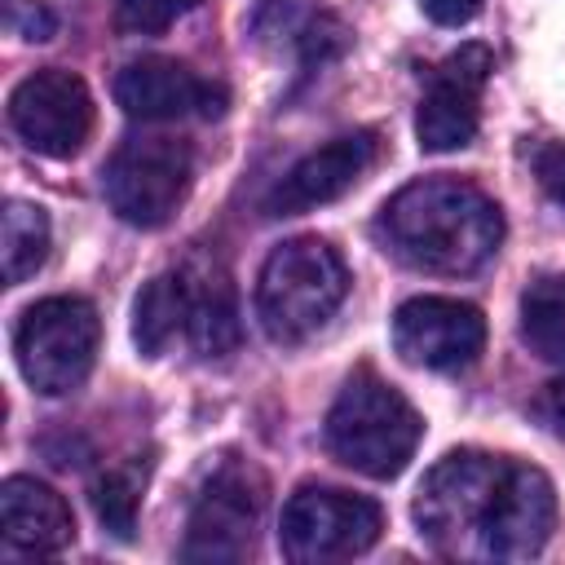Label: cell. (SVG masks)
I'll use <instances>...</instances> for the list:
<instances>
[{"instance_id": "cell-7", "label": "cell", "mask_w": 565, "mask_h": 565, "mask_svg": "<svg viewBox=\"0 0 565 565\" xmlns=\"http://www.w3.org/2000/svg\"><path fill=\"white\" fill-rule=\"evenodd\" d=\"M384 530V512L375 499L331 490V486H300L278 521V543L282 556L300 565H322V561H349L362 556Z\"/></svg>"}, {"instance_id": "cell-12", "label": "cell", "mask_w": 565, "mask_h": 565, "mask_svg": "<svg viewBox=\"0 0 565 565\" xmlns=\"http://www.w3.org/2000/svg\"><path fill=\"white\" fill-rule=\"evenodd\" d=\"M115 102L128 119L159 124V119H216L230 106L225 84L203 79L177 57H137L115 75Z\"/></svg>"}, {"instance_id": "cell-13", "label": "cell", "mask_w": 565, "mask_h": 565, "mask_svg": "<svg viewBox=\"0 0 565 565\" xmlns=\"http://www.w3.org/2000/svg\"><path fill=\"white\" fill-rule=\"evenodd\" d=\"M375 132H344L318 150H309L265 199L269 216H296L309 207H322L331 199H340L344 190H353L362 181V172L375 163Z\"/></svg>"}, {"instance_id": "cell-9", "label": "cell", "mask_w": 565, "mask_h": 565, "mask_svg": "<svg viewBox=\"0 0 565 565\" xmlns=\"http://www.w3.org/2000/svg\"><path fill=\"white\" fill-rule=\"evenodd\" d=\"M9 128L49 159H71L93 132V93L75 71L44 66L9 93Z\"/></svg>"}, {"instance_id": "cell-8", "label": "cell", "mask_w": 565, "mask_h": 565, "mask_svg": "<svg viewBox=\"0 0 565 565\" xmlns=\"http://www.w3.org/2000/svg\"><path fill=\"white\" fill-rule=\"evenodd\" d=\"M265 472L247 459H225L199 490L185 525V561H243L256 543V525L265 512Z\"/></svg>"}, {"instance_id": "cell-17", "label": "cell", "mask_w": 565, "mask_h": 565, "mask_svg": "<svg viewBox=\"0 0 565 565\" xmlns=\"http://www.w3.org/2000/svg\"><path fill=\"white\" fill-rule=\"evenodd\" d=\"M177 335H185V278H181V265L154 274L137 291V305H132V340H137L141 353L159 358V353H168V344Z\"/></svg>"}, {"instance_id": "cell-10", "label": "cell", "mask_w": 565, "mask_h": 565, "mask_svg": "<svg viewBox=\"0 0 565 565\" xmlns=\"http://www.w3.org/2000/svg\"><path fill=\"white\" fill-rule=\"evenodd\" d=\"M494 71V57L486 44H463L446 62L433 66L428 93L419 97L415 115V137L428 154L463 150L477 137L481 124V88Z\"/></svg>"}, {"instance_id": "cell-19", "label": "cell", "mask_w": 565, "mask_h": 565, "mask_svg": "<svg viewBox=\"0 0 565 565\" xmlns=\"http://www.w3.org/2000/svg\"><path fill=\"white\" fill-rule=\"evenodd\" d=\"M521 340L543 358L565 366V278L547 274L521 296Z\"/></svg>"}, {"instance_id": "cell-20", "label": "cell", "mask_w": 565, "mask_h": 565, "mask_svg": "<svg viewBox=\"0 0 565 565\" xmlns=\"http://www.w3.org/2000/svg\"><path fill=\"white\" fill-rule=\"evenodd\" d=\"M141 490H146V463H115L106 472L93 477V512L97 521L115 534V539H132L137 534V508H141Z\"/></svg>"}, {"instance_id": "cell-6", "label": "cell", "mask_w": 565, "mask_h": 565, "mask_svg": "<svg viewBox=\"0 0 565 565\" xmlns=\"http://www.w3.org/2000/svg\"><path fill=\"white\" fill-rule=\"evenodd\" d=\"M190 177H194V154L181 137L141 132L110 154L102 172V190L119 221L137 230H159L185 203Z\"/></svg>"}, {"instance_id": "cell-5", "label": "cell", "mask_w": 565, "mask_h": 565, "mask_svg": "<svg viewBox=\"0 0 565 565\" xmlns=\"http://www.w3.org/2000/svg\"><path fill=\"white\" fill-rule=\"evenodd\" d=\"M97 344H102V322L84 296L35 300L13 331L18 371L44 397L75 393L97 362Z\"/></svg>"}, {"instance_id": "cell-18", "label": "cell", "mask_w": 565, "mask_h": 565, "mask_svg": "<svg viewBox=\"0 0 565 565\" xmlns=\"http://www.w3.org/2000/svg\"><path fill=\"white\" fill-rule=\"evenodd\" d=\"M0 252H4V282L18 287L31 278L44 256H49V216L40 203L9 199L4 203V225H0Z\"/></svg>"}, {"instance_id": "cell-11", "label": "cell", "mask_w": 565, "mask_h": 565, "mask_svg": "<svg viewBox=\"0 0 565 565\" xmlns=\"http://www.w3.org/2000/svg\"><path fill=\"white\" fill-rule=\"evenodd\" d=\"M486 344V318L468 300L415 296L393 313V349L424 371H463Z\"/></svg>"}, {"instance_id": "cell-22", "label": "cell", "mask_w": 565, "mask_h": 565, "mask_svg": "<svg viewBox=\"0 0 565 565\" xmlns=\"http://www.w3.org/2000/svg\"><path fill=\"white\" fill-rule=\"evenodd\" d=\"M534 177L552 203L565 207V141H547L534 150Z\"/></svg>"}, {"instance_id": "cell-16", "label": "cell", "mask_w": 565, "mask_h": 565, "mask_svg": "<svg viewBox=\"0 0 565 565\" xmlns=\"http://www.w3.org/2000/svg\"><path fill=\"white\" fill-rule=\"evenodd\" d=\"M252 31L260 40H287L305 66H322L327 57L344 53L349 44V31L340 26V18L322 13L313 0H260L256 4V18H252Z\"/></svg>"}, {"instance_id": "cell-4", "label": "cell", "mask_w": 565, "mask_h": 565, "mask_svg": "<svg viewBox=\"0 0 565 565\" xmlns=\"http://www.w3.org/2000/svg\"><path fill=\"white\" fill-rule=\"evenodd\" d=\"M419 437H424L419 411L375 371L349 375L327 411V450L344 468L375 481L397 477L411 463Z\"/></svg>"}, {"instance_id": "cell-15", "label": "cell", "mask_w": 565, "mask_h": 565, "mask_svg": "<svg viewBox=\"0 0 565 565\" xmlns=\"http://www.w3.org/2000/svg\"><path fill=\"white\" fill-rule=\"evenodd\" d=\"M181 278H185V335L194 353L203 358L230 353L238 344V305L230 274L212 256H190L181 260Z\"/></svg>"}, {"instance_id": "cell-3", "label": "cell", "mask_w": 565, "mask_h": 565, "mask_svg": "<svg viewBox=\"0 0 565 565\" xmlns=\"http://www.w3.org/2000/svg\"><path fill=\"white\" fill-rule=\"evenodd\" d=\"M344 296H349L344 256L327 238L300 234L265 256L256 278V318L269 340L300 344L331 322Z\"/></svg>"}, {"instance_id": "cell-25", "label": "cell", "mask_w": 565, "mask_h": 565, "mask_svg": "<svg viewBox=\"0 0 565 565\" xmlns=\"http://www.w3.org/2000/svg\"><path fill=\"white\" fill-rule=\"evenodd\" d=\"M534 415L543 419V428H547V433L565 437V380H552V384L539 393V402H534Z\"/></svg>"}, {"instance_id": "cell-24", "label": "cell", "mask_w": 565, "mask_h": 565, "mask_svg": "<svg viewBox=\"0 0 565 565\" xmlns=\"http://www.w3.org/2000/svg\"><path fill=\"white\" fill-rule=\"evenodd\" d=\"M419 4L437 26H463V22H472L481 13L486 0H419Z\"/></svg>"}, {"instance_id": "cell-14", "label": "cell", "mask_w": 565, "mask_h": 565, "mask_svg": "<svg viewBox=\"0 0 565 565\" xmlns=\"http://www.w3.org/2000/svg\"><path fill=\"white\" fill-rule=\"evenodd\" d=\"M0 525L9 547L35 552V556L62 552L75 539V516L66 499L35 477H9L0 486Z\"/></svg>"}, {"instance_id": "cell-2", "label": "cell", "mask_w": 565, "mask_h": 565, "mask_svg": "<svg viewBox=\"0 0 565 565\" xmlns=\"http://www.w3.org/2000/svg\"><path fill=\"white\" fill-rule=\"evenodd\" d=\"M380 247L424 274H472L503 243L499 203L459 177H424L402 185L375 216Z\"/></svg>"}, {"instance_id": "cell-1", "label": "cell", "mask_w": 565, "mask_h": 565, "mask_svg": "<svg viewBox=\"0 0 565 565\" xmlns=\"http://www.w3.org/2000/svg\"><path fill=\"white\" fill-rule=\"evenodd\" d=\"M419 534L455 561H530L543 552L556 494L547 472L486 450H450L415 494Z\"/></svg>"}, {"instance_id": "cell-21", "label": "cell", "mask_w": 565, "mask_h": 565, "mask_svg": "<svg viewBox=\"0 0 565 565\" xmlns=\"http://www.w3.org/2000/svg\"><path fill=\"white\" fill-rule=\"evenodd\" d=\"M190 9H199V0H119L115 31L119 35H163Z\"/></svg>"}, {"instance_id": "cell-23", "label": "cell", "mask_w": 565, "mask_h": 565, "mask_svg": "<svg viewBox=\"0 0 565 565\" xmlns=\"http://www.w3.org/2000/svg\"><path fill=\"white\" fill-rule=\"evenodd\" d=\"M9 31L22 40H49L53 35V13L40 0H9Z\"/></svg>"}]
</instances>
